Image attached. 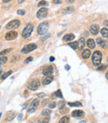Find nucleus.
Returning <instances> with one entry per match:
<instances>
[{
    "label": "nucleus",
    "mask_w": 108,
    "mask_h": 123,
    "mask_svg": "<svg viewBox=\"0 0 108 123\" xmlns=\"http://www.w3.org/2000/svg\"><path fill=\"white\" fill-rule=\"evenodd\" d=\"M102 53L100 51H98V50L94 52L92 58V61L94 66H99L101 65V63H102Z\"/></svg>",
    "instance_id": "obj_1"
},
{
    "label": "nucleus",
    "mask_w": 108,
    "mask_h": 123,
    "mask_svg": "<svg viewBox=\"0 0 108 123\" xmlns=\"http://www.w3.org/2000/svg\"><path fill=\"white\" fill-rule=\"evenodd\" d=\"M48 28H49L48 22L47 21L42 22L37 27V33H38L39 35H44L47 32V30H48Z\"/></svg>",
    "instance_id": "obj_2"
},
{
    "label": "nucleus",
    "mask_w": 108,
    "mask_h": 123,
    "mask_svg": "<svg viewBox=\"0 0 108 123\" xmlns=\"http://www.w3.org/2000/svg\"><path fill=\"white\" fill-rule=\"evenodd\" d=\"M40 81L37 79H32L27 84V89L31 91H37L40 87Z\"/></svg>",
    "instance_id": "obj_3"
},
{
    "label": "nucleus",
    "mask_w": 108,
    "mask_h": 123,
    "mask_svg": "<svg viewBox=\"0 0 108 123\" xmlns=\"http://www.w3.org/2000/svg\"><path fill=\"white\" fill-rule=\"evenodd\" d=\"M33 30V25L32 24H28L25 29L23 30V33H22V37L24 38V39H27V38H29L32 34V32Z\"/></svg>",
    "instance_id": "obj_4"
},
{
    "label": "nucleus",
    "mask_w": 108,
    "mask_h": 123,
    "mask_svg": "<svg viewBox=\"0 0 108 123\" xmlns=\"http://www.w3.org/2000/svg\"><path fill=\"white\" fill-rule=\"evenodd\" d=\"M39 105V100L38 99H35V100H32V102L30 104V105L28 106L27 109V113H32L37 110V106Z\"/></svg>",
    "instance_id": "obj_5"
},
{
    "label": "nucleus",
    "mask_w": 108,
    "mask_h": 123,
    "mask_svg": "<svg viewBox=\"0 0 108 123\" xmlns=\"http://www.w3.org/2000/svg\"><path fill=\"white\" fill-rule=\"evenodd\" d=\"M37 49V45L35 44H29L25 45L24 47L22 49V53L23 54H27L30 53V52L33 51L34 49Z\"/></svg>",
    "instance_id": "obj_6"
},
{
    "label": "nucleus",
    "mask_w": 108,
    "mask_h": 123,
    "mask_svg": "<svg viewBox=\"0 0 108 123\" xmlns=\"http://www.w3.org/2000/svg\"><path fill=\"white\" fill-rule=\"evenodd\" d=\"M20 26V21L18 19H15V20H12L11 22L7 25L6 26V29H15L17 28H18Z\"/></svg>",
    "instance_id": "obj_7"
},
{
    "label": "nucleus",
    "mask_w": 108,
    "mask_h": 123,
    "mask_svg": "<svg viewBox=\"0 0 108 123\" xmlns=\"http://www.w3.org/2000/svg\"><path fill=\"white\" fill-rule=\"evenodd\" d=\"M47 13H48V9L46 8H42L38 10V12L37 13V18H44L47 16Z\"/></svg>",
    "instance_id": "obj_8"
},
{
    "label": "nucleus",
    "mask_w": 108,
    "mask_h": 123,
    "mask_svg": "<svg viewBox=\"0 0 108 123\" xmlns=\"http://www.w3.org/2000/svg\"><path fill=\"white\" fill-rule=\"evenodd\" d=\"M17 37H18V32H16V31H10V32L7 33L5 35V39L7 40H13Z\"/></svg>",
    "instance_id": "obj_9"
},
{
    "label": "nucleus",
    "mask_w": 108,
    "mask_h": 123,
    "mask_svg": "<svg viewBox=\"0 0 108 123\" xmlns=\"http://www.w3.org/2000/svg\"><path fill=\"white\" fill-rule=\"evenodd\" d=\"M53 72V67L52 65H48V66H46L42 70V74L44 75H51Z\"/></svg>",
    "instance_id": "obj_10"
},
{
    "label": "nucleus",
    "mask_w": 108,
    "mask_h": 123,
    "mask_svg": "<svg viewBox=\"0 0 108 123\" xmlns=\"http://www.w3.org/2000/svg\"><path fill=\"white\" fill-rule=\"evenodd\" d=\"M53 80V76L51 74V75H45V77L42 78V84L43 86H46V85L50 84L52 81Z\"/></svg>",
    "instance_id": "obj_11"
},
{
    "label": "nucleus",
    "mask_w": 108,
    "mask_h": 123,
    "mask_svg": "<svg viewBox=\"0 0 108 123\" xmlns=\"http://www.w3.org/2000/svg\"><path fill=\"white\" fill-rule=\"evenodd\" d=\"M90 32L93 35H97L99 32V26L97 25H92L90 28Z\"/></svg>",
    "instance_id": "obj_12"
},
{
    "label": "nucleus",
    "mask_w": 108,
    "mask_h": 123,
    "mask_svg": "<svg viewBox=\"0 0 108 123\" xmlns=\"http://www.w3.org/2000/svg\"><path fill=\"white\" fill-rule=\"evenodd\" d=\"M84 47H85V39L83 38H80L77 41V49L82 50L84 49Z\"/></svg>",
    "instance_id": "obj_13"
},
{
    "label": "nucleus",
    "mask_w": 108,
    "mask_h": 123,
    "mask_svg": "<svg viewBox=\"0 0 108 123\" xmlns=\"http://www.w3.org/2000/svg\"><path fill=\"white\" fill-rule=\"evenodd\" d=\"M74 39H75V35L73 34H67L63 36V38H62V39L65 42H68V41H71Z\"/></svg>",
    "instance_id": "obj_14"
},
{
    "label": "nucleus",
    "mask_w": 108,
    "mask_h": 123,
    "mask_svg": "<svg viewBox=\"0 0 108 123\" xmlns=\"http://www.w3.org/2000/svg\"><path fill=\"white\" fill-rule=\"evenodd\" d=\"M97 44H98V45L100 46V47L103 48V49H106V48H107V42H106V41H104L103 39H102L101 38H97Z\"/></svg>",
    "instance_id": "obj_15"
},
{
    "label": "nucleus",
    "mask_w": 108,
    "mask_h": 123,
    "mask_svg": "<svg viewBox=\"0 0 108 123\" xmlns=\"http://www.w3.org/2000/svg\"><path fill=\"white\" fill-rule=\"evenodd\" d=\"M72 117H84V112L82 111H79V110L74 111H72Z\"/></svg>",
    "instance_id": "obj_16"
},
{
    "label": "nucleus",
    "mask_w": 108,
    "mask_h": 123,
    "mask_svg": "<svg viewBox=\"0 0 108 123\" xmlns=\"http://www.w3.org/2000/svg\"><path fill=\"white\" fill-rule=\"evenodd\" d=\"M87 46H88L89 49H94V48H95V46H96L95 41H94L93 39H87Z\"/></svg>",
    "instance_id": "obj_17"
},
{
    "label": "nucleus",
    "mask_w": 108,
    "mask_h": 123,
    "mask_svg": "<svg viewBox=\"0 0 108 123\" xmlns=\"http://www.w3.org/2000/svg\"><path fill=\"white\" fill-rule=\"evenodd\" d=\"M91 56V51L90 49H84L82 52V58L83 59H88Z\"/></svg>",
    "instance_id": "obj_18"
},
{
    "label": "nucleus",
    "mask_w": 108,
    "mask_h": 123,
    "mask_svg": "<svg viewBox=\"0 0 108 123\" xmlns=\"http://www.w3.org/2000/svg\"><path fill=\"white\" fill-rule=\"evenodd\" d=\"M68 105L72 107H81L82 106V104L79 101H76V102H68Z\"/></svg>",
    "instance_id": "obj_19"
},
{
    "label": "nucleus",
    "mask_w": 108,
    "mask_h": 123,
    "mask_svg": "<svg viewBox=\"0 0 108 123\" xmlns=\"http://www.w3.org/2000/svg\"><path fill=\"white\" fill-rule=\"evenodd\" d=\"M101 34H102V37L104 38H107L108 37V29L107 28H103V29H102V30H101Z\"/></svg>",
    "instance_id": "obj_20"
},
{
    "label": "nucleus",
    "mask_w": 108,
    "mask_h": 123,
    "mask_svg": "<svg viewBox=\"0 0 108 123\" xmlns=\"http://www.w3.org/2000/svg\"><path fill=\"white\" fill-rule=\"evenodd\" d=\"M69 120H70L69 117L66 116V117H63L59 121V123H68L69 122Z\"/></svg>",
    "instance_id": "obj_21"
},
{
    "label": "nucleus",
    "mask_w": 108,
    "mask_h": 123,
    "mask_svg": "<svg viewBox=\"0 0 108 123\" xmlns=\"http://www.w3.org/2000/svg\"><path fill=\"white\" fill-rule=\"evenodd\" d=\"M12 73H13V71H12V70H9V71H8V72H6V73H4V74H3V75H2L1 80H4L6 79V78H8V76H9Z\"/></svg>",
    "instance_id": "obj_22"
},
{
    "label": "nucleus",
    "mask_w": 108,
    "mask_h": 123,
    "mask_svg": "<svg viewBox=\"0 0 108 123\" xmlns=\"http://www.w3.org/2000/svg\"><path fill=\"white\" fill-rule=\"evenodd\" d=\"M14 117H15V113H8V115L7 116L5 120H6V122H8V121H12V120H13Z\"/></svg>",
    "instance_id": "obj_23"
},
{
    "label": "nucleus",
    "mask_w": 108,
    "mask_h": 123,
    "mask_svg": "<svg viewBox=\"0 0 108 123\" xmlns=\"http://www.w3.org/2000/svg\"><path fill=\"white\" fill-rule=\"evenodd\" d=\"M68 46H70L71 48H72L73 49H77V42H72L68 44Z\"/></svg>",
    "instance_id": "obj_24"
},
{
    "label": "nucleus",
    "mask_w": 108,
    "mask_h": 123,
    "mask_svg": "<svg viewBox=\"0 0 108 123\" xmlns=\"http://www.w3.org/2000/svg\"><path fill=\"white\" fill-rule=\"evenodd\" d=\"M73 11H74V8H72V7H70V8H66V9H64L63 13H72Z\"/></svg>",
    "instance_id": "obj_25"
},
{
    "label": "nucleus",
    "mask_w": 108,
    "mask_h": 123,
    "mask_svg": "<svg viewBox=\"0 0 108 123\" xmlns=\"http://www.w3.org/2000/svg\"><path fill=\"white\" fill-rule=\"evenodd\" d=\"M7 61H8V58H7L6 56L1 57V58H0V66H1L2 65H3V64H5Z\"/></svg>",
    "instance_id": "obj_26"
},
{
    "label": "nucleus",
    "mask_w": 108,
    "mask_h": 123,
    "mask_svg": "<svg viewBox=\"0 0 108 123\" xmlns=\"http://www.w3.org/2000/svg\"><path fill=\"white\" fill-rule=\"evenodd\" d=\"M13 49H6L4 50H2L1 52H0V55H6V54L9 53V52H11Z\"/></svg>",
    "instance_id": "obj_27"
},
{
    "label": "nucleus",
    "mask_w": 108,
    "mask_h": 123,
    "mask_svg": "<svg viewBox=\"0 0 108 123\" xmlns=\"http://www.w3.org/2000/svg\"><path fill=\"white\" fill-rule=\"evenodd\" d=\"M50 114H51V111L48 110V109H46V110H43L42 111V116H49Z\"/></svg>",
    "instance_id": "obj_28"
},
{
    "label": "nucleus",
    "mask_w": 108,
    "mask_h": 123,
    "mask_svg": "<svg viewBox=\"0 0 108 123\" xmlns=\"http://www.w3.org/2000/svg\"><path fill=\"white\" fill-rule=\"evenodd\" d=\"M54 96H57V97L62 98V92H61V91H60V90H57V91L54 93Z\"/></svg>",
    "instance_id": "obj_29"
},
{
    "label": "nucleus",
    "mask_w": 108,
    "mask_h": 123,
    "mask_svg": "<svg viewBox=\"0 0 108 123\" xmlns=\"http://www.w3.org/2000/svg\"><path fill=\"white\" fill-rule=\"evenodd\" d=\"M60 111L62 112V114H66L67 112L68 111V109L67 108V107H65L64 105H62V106L60 108Z\"/></svg>",
    "instance_id": "obj_30"
},
{
    "label": "nucleus",
    "mask_w": 108,
    "mask_h": 123,
    "mask_svg": "<svg viewBox=\"0 0 108 123\" xmlns=\"http://www.w3.org/2000/svg\"><path fill=\"white\" fill-rule=\"evenodd\" d=\"M44 5H47V2H46L45 0H42V1L38 3V7H42L44 6Z\"/></svg>",
    "instance_id": "obj_31"
},
{
    "label": "nucleus",
    "mask_w": 108,
    "mask_h": 123,
    "mask_svg": "<svg viewBox=\"0 0 108 123\" xmlns=\"http://www.w3.org/2000/svg\"><path fill=\"white\" fill-rule=\"evenodd\" d=\"M56 105H57V104H56V102H51V103H49V105H48V106H49V108H55L56 107Z\"/></svg>",
    "instance_id": "obj_32"
},
{
    "label": "nucleus",
    "mask_w": 108,
    "mask_h": 123,
    "mask_svg": "<svg viewBox=\"0 0 108 123\" xmlns=\"http://www.w3.org/2000/svg\"><path fill=\"white\" fill-rule=\"evenodd\" d=\"M32 60H33V58L32 57H28V58H27L26 59V60H25V64H27V63H29V62H31V61H32Z\"/></svg>",
    "instance_id": "obj_33"
},
{
    "label": "nucleus",
    "mask_w": 108,
    "mask_h": 123,
    "mask_svg": "<svg viewBox=\"0 0 108 123\" xmlns=\"http://www.w3.org/2000/svg\"><path fill=\"white\" fill-rule=\"evenodd\" d=\"M49 121H50V117H49L48 116H47V117H45V118H44V120L42 121V122L47 123V122H49Z\"/></svg>",
    "instance_id": "obj_34"
},
{
    "label": "nucleus",
    "mask_w": 108,
    "mask_h": 123,
    "mask_svg": "<svg viewBox=\"0 0 108 123\" xmlns=\"http://www.w3.org/2000/svg\"><path fill=\"white\" fill-rule=\"evenodd\" d=\"M18 13L19 15H24L25 14V11H24V10H21V9L18 10Z\"/></svg>",
    "instance_id": "obj_35"
},
{
    "label": "nucleus",
    "mask_w": 108,
    "mask_h": 123,
    "mask_svg": "<svg viewBox=\"0 0 108 123\" xmlns=\"http://www.w3.org/2000/svg\"><path fill=\"white\" fill-rule=\"evenodd\" d=\"M37 96H38V97H41V98H43L46 96V94L45 93H39V94H37Z\"/></svg>",
    "instance_id": "obj_36"
},
{
    "label": "nucleus",
    "mask_w": 108,
    "mask_h": 123,
    "mask_svg": "<svg viewBox=\"0 0 108 123\" xmlns=\"http://www.w3.org/2000/svg\"><path fill=\"white\" fill-rule=\"evenodd\" d=\"M106 68H107V66H106V65H102V66L98 68V70H104Z\"/></svg>",
    "instance_id": "obj_37"
},
{
    "label": "nucleus",
    "mask_w": 108,
    "mask_h": 123,
    "mask_svg": "<svg viewBox=\"0 0 108 123\" xmlns=\"http://www.w3.org/2000/svg\"><path fill=\"white\" fill-rule=\"evenodd\" d=\"M53 2L55 3H62V0H53Z\"/></svg>",
    "instance_id": "obj_38"
},
{
    "label": "nucleus",
    "mask_w": 108,
    "mask_h": 123,
    "mask_svg": "<svg viewBox=\"0 0 108 123\" xmlns=\"http://www.w3.org/2000/svg\"><path fill=\"white\" fill-rule=\"evenodd\" d=\"M47 103H48V100H45L43 102H42V105H45Z\"/></svg>",
    "instance_id": "obj_39"
},
{
    "label": "nucleus",
    "mask_w": 108,
    "mask_h": 123,
    "mask_svg": "<svg viewBox=\"0 0 108 123\" xmlns=\"http://www.w3.org/2000/svg\"><path fill=\"white\" fill-rule=\"evenodd\" d=\"M10 1H12V0H3V2L4 3H8V2H10Z\"/></svg>",
    "instance_id": "obj_40"
},
{
    "label": "nucleus",
    "mask_w": 108,
    "mask_h": 123,
    "mask_svg": "<svg viewBox=\"0 0 108 123\" xmlns=\"http://www.w3.org/2000/svg\"><path fill=\"white\" fill-rule=\"evenodd\" d=\"M24 1H25V0H18V3H23Z\"/></svg>",
    "instance_id": "obj_41"
},
{
    "label": "nucleus",
    "mask_w": 108,
    "mask_h": 123,
    "mask_svg": "<svg viewBox=\"0 0 108 123\" xmlns=\"http://www.w3.org/2000/svg\"><path fill=\"white\" fill-rule=\"evenodd\" d=\"M21 118H23V115H22V114H20L19 115V117H18V120H21Z\"/></svg>",
    "instance_id": "obj_42"
},
{
    "label": "nucleus",
    "mask_w": 108,
    "mask_h": 123,
    "mask_svg": "<svg viewBox=\"0 0 108 123\" xmlns=\"http://www.w3.org/2000/svg\"><path fill=\"white\" fill-rule=\"evenodd\" d=\"M65 68H66V70H70V66H69V65H67Z\"/></svg>",
    "instance_id": "obj_43"
},
{
    "label": "nucleus",
    "mask_w": 108,
    "mask_h": 123,
    "mask_svg": "<svg viewBox=\"0 0 108 123\" xmlns=\"http://www.w3.org/2000/svg\"><path fill=\"white\" fill-rule=\"evenodd\" d=\"M53 60H54V57L51 56L50 57V61H53Z\"/></svg>",
    "instance_id": "obj_44"
},
{
    "label": "nucleus",
    "mask_w": 108,
    "mask_h": 123,
    "mask_svg": "<svg viewBox=\"0 0 108 123\" xmlns=\"http://www.w3.org/2000/svg\"><path fill=\"white\" fill-rule=\"evenodd\" d=\"M74 0H67V3H72Z\"/></svg>",
    "instance_id": "obj_45"
},
{
    "label": "nucleus",
    "mask_w": 108,
    "mask_h": 123,
    "mask_svg": "<svg viewBox=\"0 0 108 123\" xmlns=\"http://www.w3.org/2000/svg\"><path fill=\"white\" fill-rule=\"evenodd\" d=\"M106 77H107V79L108 80V71L107 72V73H106Z\"/></svg>",
    "instance_id": "obj_46"
},
{
    "label": "nucleus",
    "mask_w": 108,
    "mask_h": 123,
    "mask_svg": "<svg viewBox=\"0 0 108 123\" xmlns=\"http://www.w3.org/2000/svg\"><path fill=\"white\" fill-rule=\"evenodd\" d=\"M2 71H3V69H2L1 67H0V74H2Z\"/></svg>",
    "instance_id": "obj_47"
},
{
    "label": "nucleus",
    "mask_w": 108,
    "mask_h": 123,
    "mask_svg": "<svg viewBox=\"0 0 108 123\" xmlns=\"http://www.w3.org/2000/svg\"><path fill=\"white\" fill-rule=\"evenodd\" d=\"M1 116H2V113H0V117H1Z\"/></svg>",
    "instance_id": "obj_48"
},
{
    "label": "nucleus",
    "mask_w": 108,
    "mask_h": 123,
    "mask_svg": "<svg viewBox=\"0 0 108 123\" xmlns=\"http://www.w3.org/2000/svg\"><path fill=\"white\" fill-rule=\"evenodd\" d=\"M0 29H1V26H0Z\"/></svg>",
    "instance_id": "obj_49"
},
{
    "label": "nucleus",
    "mask_w": 108,
    "mask_h": 123,
    "mask_svg": "<svg viewBox=\"0 0 108 123\" xmlns=\"http://www.w3.org/2000/svg\"><path fill=\"white\" fill-rule=\"evenodd\" d=\"M0 46H1V45H0Z\"/></svg>",
    "instance_id": "obj_50"
}]
</instances>
